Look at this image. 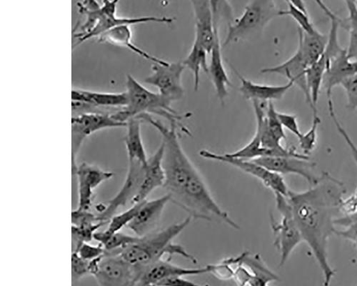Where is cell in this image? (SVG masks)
<instances>
[{
	"mask_svg": "<svg viewBox=\"0 0 357 286\" xmlns=\"http://www.w3.org/2000/svg\"><path fill=\"white\" fill-rule=\"evenodd\" d=\"M346 189L329 173H322L318 182L307 190H289L288 202L303 241L311 249L324 275V285L330 286L335 271L328 261V242L335 234V221L340 211Z\"/></svg>",
	"mask_w": 357,
	"mask_h": 286,
	"instance_id": "1",
	"label": "cell"
},
{
	"mask_svg": "<svg viewBox=\"0 0 357 286\" xmlns=\"http://www.w3.org/2000/svg\"><path fill=\"white\" fill-rule=\"evenodd\" d=\"M190 216L183 221L174 223L157 231L150 235L138 238L133 244L124 248L121 255L127 262L135 267L137 271L163 259L165 255L170 260L172 255H181L185 259L196 264L195 257L188 253L181 245L174 244L173 241L191 223Z\"/></svg>",
	"mask_w": 357,
	"mask_h": 286,
	"instance_id": "2",
	"label": "cell"
},
{
	"mask_svg": "<svg viewBox=\"0 0 357 286\" xmlns=\"http://www.w3.org/2000/svg\"><path fill=\"white\" fill-rule=\"evenodd\" d=\"M127 95L128 103L126 107L112 114V117L120 122L128 123L142 114H157L167 119L170 126L180 129L191 136L190 130L183 126L182 121L192 117V114H178L172 109V101L160 93H155L139 83L131 75H127Z\"/></svg>",
	"mask_w": 357,
	"mask_h": 286,
	"instance_id": "3",
	"label": "cell"
},
{
	"mask_svg": "<svg viewBox=\"0 0 357 286\" xmlns=\"http://www.w3.org/2000/svg\"><path fill=\"white\" fill-rule=\"evenodd\" d=\"M280 10L272 0L249 2L243 15L229 24L222 44L226 47L241 40H248L260 35L273 19L280 16Z\"/></svg>",
	"mask_w": 357,
	"mask_h": 286,
	"instance_id": "4",
	"label": "cell"
},
{
	"mask_svg": "<svg viewBox=\"0 0 357 286\" xmlns=\"http://www.w3.org/2000/svg\"><path fill=\"white\" fill-rule=\"evenodd\" d=\"M275 195L281 220L277 221L272 213L270 220L275 237L274 244L280 254V264L283 266L295 248L303 242V239L287 197L279 194Z\"/></svg>",
	"mask_w": 357,
	"mask_h": 286,
	"instance_id": "5",
	"label": "cell"
},
{
	"mask_svg": "<svg viewBox=\"0 0 357 286\" xmlns=\"http://www.w3.org/2000/svg\"><path fill=\"white\" fill-rule=\"evenodd\" d=\"M128 123L115 120L112 114L84 112L72 119V174L77 168V156L84 140L94 133L114 128H127Z\"/></svg>",
	"mask_w": 357,
	"mask_h": 286,
	"instance_id": "6",
	"label": "cell"
},
{
	"mask_svg": "<svg viewBox=\"0 0 357 286\" xmlns=\"http://www.w3.org/2000/svg\"><path fill=\"white\" fill-rule=\"evenodd\" d=\"M201 157L230 165L239 169L257 179L259 180L267 188L271 189L275 195L287 197L288 188L282 176L257 164L253 160H243L229 156L228 154L220 155L211 151L202 150L199 152Z\"/></svg>",
	"mask_w": 357,
	"mask_h": 286,
	"instance_id": "7",
	"label": "cell"
},
{
	"mask_svg": "<svg viewBox=\"0 0 357 286\" xmlns=\"http://www.w3.org/2000/svg\"><path fill=\"white\" fill-rule=\"evenodd\" d=\"M93 277L99 286H136L137 272L121 253H105Z\"/></svg>",
	"mask_w": 357,
	"mask_h": 286,
	"instance_id": "8",
	"label": "cell"
},
{
	"mask_svg": "<svg viewBox=\"0 0 357 286\" xmlns=\"http://www.w3.org/2000/svg\"><path fill=\"white\" fill-rule=\"evenodd\" d=\"M126 180L121 190L105 204V211L97 216L98 220L108 223L120 209L132 204L137 195L144 175L146 165L136 160L128 161Z\"/></svg>",
	"mask_w": 357,
	"mask_h": 286,
	"instance_id": "9",
	"label": "cell"
},
{
	"mask_svg": "<svg viewBox=\"0 0 357 286\" xmlns=\"http://www.w3.org/2000/svg\"><path fill=\"white\" fill-rule=\"evenodd\" d=\"M185 69L183 62L169 63L167 66L154 63L152 74L146 77L144 82L155 86L160 94L172 102L181 100L185 93L182 84Z\"/></svg>",
	"mask_w": 357,
	"mask_h": 286,
	"instance_id": "10",
	"label": "cell"
},
{
	"mask_svg": "<svg viewBox=\"0 0 357 286\" xmlns=\"http://www.w3.org/2000/svg\"><path fill=\"white\" fill-rule=\"evenodd\" d=\"M78 183V210L91 211L94 190L114 177L112 172L98 166L83 163L77 166L75 174Z\"/></svg>",
	"mask_w": 357,
	"mask_h": 286,
	"instance_id": "11",
	"label": "cell"
},
{
	"mask_svg": "<svg viewBox=\"0 0 357 286\" xmlns=\"http://www.w3.org/2000/svg\"><path fill=\"white\" fill-rule=\"evenodd\" d=\"M119 1H103L102 4V13L99 21L93 29L83 40V43L89 39L99 38L111 29L119 26L158 22L172 24L175 21L174 17H121L116 16L117 5Z\"/></svg>",
	"mask_w": 357,
	"mask_h": 286,
	"instance_id": "12",
	"label": "cell"
},
{
	"mask_svg": "<svg viewBox=\"0 0 357 286\" xmlns=\"http://www.w3.org/2000/svg\"><path fill=\"white\" fill-rule=\"evenodd\" d=\"M211 265L201 269H186L171 264L169 259H161L138 272L136 286H157L171 277L201 275L211 273Z\"/></svg>",
	"mask_w": 357,
	"mask_h": 286,
	"instance_id": "13",
	"label": "cell"
},
{
	"mask_svg": "<svg viewBox=\"0 0 357 286\" xmlns=\"http://www.w3.org/2000/svg\"><path fill=\"white\" fill-rule=\"evenodd\" d=\"M169 202L171 198L167 194L154 200H144L128 227L139 238L157 232L165 209Z\"/></svg>",
	"mask_w": 357,
	"mask_h": 286,
	"instance_id": "14",
	"label": "cell"
},
{
	"mask_svg": "<svg viewBox=\"0 0 357 286\" xmlns=\"http://www.w3.org/2000/svg\"><path fill=\"white\" fill-rule=\"evenodd\" d=\"M257 164L281 176L294 174L305 179L310 186H314L319 181L314 173L316 163L310 160L287 157H265L253 160Z\"/></svg>",
	"mask_w": 357,
	"mask_h": 286,
	"instance_id": "15",
	"label": "cell"
},
{
	"mask_svg": "<svg viewBox=\"0 0 357 286\" xmlns=\"http://www.w3.org/2000/svg\"><path fill=\"white\" fill-rule=\"evenodd\" d=\"M215 17V41L211 52V61L209 65V74L214 84L217 96L223 104L228 96V87L232 86L223 64L221 45L219 36V13L220 2L211 1Z\"/></svg>",
	"mask_w": 357,
	"mask_h": 286,
	"instance_id": "16",
	"label": "cell"
},
{
	"mask_svg": "<svg viewBox=\"0 0 357 286\" xmlns=\"http://www.w3.org/2000/svg\"><path fill=\"white\" fill-rule=\"evenodd\" d=\"M309 68L303 52L298 46L294 55L284 63L275 67L264 68L262 74H278L287 77L296 84L304 93L306 102L312 107V100L307 88L306 72Z\"/></svg>",
	"mask_w": 357,
	"mask_h": 286,
	"instance_id": "17",
	"label": "cell"
},
{
	"mask_svg": "<svg viewBox=\"0 0 357 286\" xmlns=\"http://www.w3.org/2000/svg\"><path fill=\"white\" fill-rule=\"evenodd\" d=\"M195 20V43L211 54L215 41V17L211 1L192 0Z\"/></svg>",
	"mask_w": 357,
	"mask_h": 286,
	"instance_id": "18",
	"label": "cell"
},
{
	"mask_svg": "<svg viewBox=\"0 0 357 286\" xmlns=\"http://www.w3.org/2000/svg\"><path fill=\"white\" fill-rule=\"evenodd\" d=\"M165 144L162 142L157 151L147 160L144 175L140 189L133 200L132 205L144 202L155 189L163 187L165 181V174L163 167Z\"/></svg>",
	"mask_w": 357,
	"mask_h": 286,
	"instance_id": "19",
	"label": "cell"
},
{
	"mask_svg": "<svg viewBox=\"0 0 357 286\" xmlns=\"http://www.w3.org/2000/svg\"><path fill=\"white\" fill-rule=\"evenodd\" d=\"M357 74V61L349 59L345 49L342 53L326 63L323 86L327 102L333 100V91L336 86Z\"/></svg>",
	"mask_w": 357,
	"mask_h": 286,
	"instance_id": "20",
	"label": "cell"
},
{
	"mask_svg": "<svg viewBox=\"0 0 357 286\" xmlns=\"http://www.w3.org/2000/svg\"><path fill=\"white\" fill-rule=\"evenodd\" d=\"M235 73L241 81L240 92L243 96L252 101L269 103L273 100H280L283 98L287 91L292 87L294 83L289 81L284 85H265L254 83L245 79L238 73Z\"/></svg>",
	"mask_w": 357,
	"mask_h": 286,
	"instance_id": "21",
	"label": "cell"
},
{
	"mask_svg": "<svg viewBox=\"0 0 357 286\" xmlns=\"http://www.w3.org/2000/svg\"><path fill=\"white\" fill-rule=\"evenodd\" d=\"M130 27L129 25H123L112 28L100 36L98 40L100 43L126 47L149 61L156 64L167 66L169 63L147 53L132 43V33Z\"/></svg>",
	"mask_w": 357,
	"mask_h": 286,
	"instance_id": "22",
	"label": "cell"
},
{
	"mask_svg": "<svg viewBox=\"0 0 357 286\" xmlns=\"http://www.w3.org/2000/svg\"><path fill=\"white\" fill-rule=\"evenodd\" d=\"M72 100L73 102L91 105L93 107H120L121 109L126 107L128 103L126 92L121 93H98L82 89L73 90Z\"/></svg>",
	"mask_w": 357,
	"mask_h": 286,
	"instance_id": "23",
	"label": "cell"
},
{
	"mask_svg": "<svg viewBox=\"0 0 357 286\" xmlns=\"http://www.w3.org/2000/svg\"><path fill=\"white\" fill-rule=\"evenodd\" d=\"M299 44L308 66L317 62L325 52L328 36L319 33L317 30L312 34L304 33L298 30Z\"/></svg>",
	"mask_w": 357,
	"mask_h": 286,
	"instance_id": "24",
	"label": "cell"
},
{
	"mask_svg": "<svg viewBox=\"0 0 357 286\" xmlns=\"http://www.w3.org/2000/svg\"><path fill=\"white\" fill-rule=\"evenodd\" d=\"M142 121L137 118L132 119L128 122V133L125 137V144L128 161L136 160L146 165L148 158L142 138Z\"/></svg>",
	"mask_w": 357,
	"mask_h": 286,
	"instance_id": "25",
	"label": "cell"
},
{
	"mask_svg": "<svg viewBox=\"0 0 357 286\" xmlns=\"http://www.w3.org/2000/svg\"><path fill=\"white\" fill-rule=\"evenodd\" d=\"M326 69V63L323 54L317 62L307 68L306 72L307 88L312 100L313 113H318L317 105L320 91L323 86Z\"/></svg>",
	"mask_w": 357,
	"mask_h": 286,
	"instance_id": "26",
	"label": "cell"
},
{
	"mask_svg": "<svg viewBox=\"0 0 357 286\" xmlns=\"http://www.w3.org/2000/svg\"><path fill=\"white\" fill-rule=\"evenodd\" d=\"M209 54L197 43L194 45L186 57L183 61L185 68L191 70L194 75L195 91L199 89L200 82V71L202 70L206 73H209V65L207 63V54Z\"/></svg>",
	"mask_w": 357,
	"mask_h": 286,
	"instance_id": "27",
	"label": "cell"
},
{
	"mask_svg": "<svg viewBox=\"0 0 357 286\" xmlns=\"http://www.w3.org/2000/svg\"><path fill=\"white\" fill-rule=\"evenodd\" d=\"M237 259L254 276L261 278L269 283L279 280L278 276L267 267L260 255L244 252L238 255Z\"/></svg>",
	"mask_w": 357,
	"mask_h": 286,
	"instance_id": "28",
	"label": "cell"
},
{
	"mask_svg": "<svg viewBox=\"0 0 357 286\" xmlns=\"http://www.w3.org/2000/svg\"><path fill=\"white\" fill-rule=\"evenodd\" d=\"M138 238L121 232L109 235L105 232H98L94 236V240L103 246L105 253H121L124 248L135 243Z\"/></svg>",
	"mask_w": 357,
	"mask_h": 286,
	"instance_id": "29",
	"label": "cell"
},
{
	"mask_svg": "<svg viewBox=\"0 0 357 286\" xmlns=\"http://www.w3.org/2000/svg\"><path fill=\"white\" fill-rule=\"evenodd\" d=\"M143 202L133 205L121 213L115 214L109 221L108 227L105 232L109 235L120 233L123 228L128 227L133 220Z\"/></svg>",
	"mask_w": 357,
	"mask_h": 286,
	"instance_id": "30",
	"label": "cell"
},
{
	"mask_svg": "<svg viewBox=\"0 0 357 286\" xmlns=\"http://www.w3.org/2000/svg\"><path fill=\"white\" fill-rule=\"evenodd\" d=\"M106 223L99 222L85 226H72V240L73 249L75 251L82 244L89 243L94 239L95 234Z\"/></svg>",
	"mask_w": 357,
	"mask_h": 286,
	"instance_id": "31",
	"label": "cell"
},
{
	"mask_svg": "<svg viewBox=\"0 0 357 286\" xmlns=\"http://www.w3.org/2000/svg\"><path fill=\"white\" fill-rule=\"evenodd\" d=\"M288 9L284 11H281L280 16H289L294 19L299 25V29L306 34H312L317 29L314 27L312 22L311 21L308 11L301 10L295 7L291 1L287 2Z\"/></svg>",
	"mask_w": 357,
	"mask_h": 286,
	"instance_id": "32",
	"label": "cell"
},
{
	"mask_svg": "<svg viewBox=\"0 0 357 286\" xmlns=\"http://www.w3.org/2000/svg\"><path fill=\"white\" fill-rule=\"evenodd\" d=\"M335 225L344 227V230L336 231L335 235L350 241L357 248V212L350 216L337 218L335 221Z\"/></svg>",
	"mask_w": 357,
	"mask_h": 286,
	"instance_id": "33",
	"label": "cell"
},
{
	"mask_svg": "<svg viewBox=\"0 0 357 286\" xmlns=\"http://www.w3.org/2000/svg\"><path fill=\"white\" fill-rule=\"evenodd\" d=\"M313 121L310 129L306 133H303L298 138L300 146L303 154L309 156L314 150L317 142V131L321 119L318 116V113H313Z\"/></svg>",
	"mask_w": 357,
	"mask_h": 286,
	"instance_id": "34",
	"label": "cell"
},
{
	"mask_svg": "<svg viewBox=\"0 0 357 286\" xmlns=\"http://www.w3.org/2000/svg\"><path fill=\"white\" fill-rule=\"evenodd\" d=\"M327 103H328L330 116L332 118L337 131L345 140L347 146L350 149L352 157L357 165V147L355 145V143L353 142L351 137L349 136V135L348 134V133L347 132V130L343 128V126L339 121V119L336 116L333 100L328 102Z\"/></svg>",
	"mask_w": 357,
	"mask_h": 286,
	"instance_id": "35",
	"label": "cell"
},
{
	"mask_svg": "<svg viewBox=\"0 0 357 286\" xmlns=\"http://www.w3.org/2000/svg\"><path fill=\"white\" fill-rule=\"evenodd\" d=\"M91 275V262H87L75 252L72 254V276L74 281H79L84 276Z\"/></svg>",
	"mask_w": 357,
	"mask_h": 286,
	"instance_id": "36",
	"label": "cell"
},
{
	"mask_svg": "<svg viewBox=\"0 0 357 286\" xmlns=\"http://www.w3.org/2000/svg\"><path fill=\"white\" fill-rule=\"evenodd\" d=\"M82 259L87 261L92 262L105 254V250L102 246L98 244V246L92 245L89 243H84L82 244L75 251Z\"/></svg>",
	"mask_w": 357,
	"mask_h": 286,
	"instance_id": "37",
	"label": "cell"
},
{
	"mask_svg": "<svg viewBox=\"0 0 357 286\" xmlns=\"http://www.w3.org/2000/svg\"><path fill=\"white\" fill-rule=\"evenodd\" d=\"M342 87L344 89L347 104V108L350 111L357 109V74L348 78L342 83Z\"/></svg>",
	"mask_w": 357,
	"mask_h": 286,
	"instance_id": "38",
	"label": "cell"
},
{
	"mask_svg": "<svg viewBox=\"0 0 357 286\" xmlns=\"http://www.w3.org/2000/svg\"><path fill=\"white\" fill-rule=\"evenodd\" d=\"M100 221L98 220L96 214L91 211L74 210L72 212V224L73 226H85L98 223Z\"/></svg>",
	"mask_w": 357,
	"mask_h": 286,
	"instance_id": "39",
	"label": "cell"
},
{
	"mask_svg": "<svg viewBox=\"0 0 357 286\" xmlns=\"http://www.w3.org/2000/svg\"><path fill=\"white\" fill-rule=\"evenodd\" d=\"M278 117L284 128L289 130L296 135L297 138H299L302 135L303 133L299 128L296 116H294V114L278 112Z\"/></svg>",
	"mask_w": 357,
	"mask_h": 286,
	"instance_id": "40",
	"label": "cell"
},
{
	"mask_svg": "<svg viewBox=\"0 0 357 286\" xmlns=\"http://www.w3.org/2000/svg\"><path fill=\"white\" fill-rule=\"evenodd\" d=\"M347 10L349 11L348 17L341 19L340 27H344L348 31L349 30L357 31V3L355 1H346Z\"/></svg>",
	"mask_w": 357,
	"mask_h": 286,
	"instance_id": "41",
	"label": "cell"
},
{
	"mask_svg": "<svg viewBox=\"0 0 357 286\" xmlns=\"http://www.w3.org/2000/svg\"><path fill=\"white\" fill-rule=\"evenodd\" d=\"M185 276H174L161 281L157 286H209L202 285L189 280Z\"/></svg>",
	"mask_w": 357,
	"mask_h": 286,
	"instance_id": "42",
	"label": "cell"
},
{
	"mask_svg": "<svg viewBox=\"0 0 357 286\" xmlns=\"http://www.w3.org/2000/svg\"><path fill=\"white\" fill-rule=\"evenodd\" d=\"M349 42L347 50L349 59L357 61V31L349 30Z\"/></svg>",
	"mask_w": 357,
	"mask_h": 286,
	"instance_id": "43",
	"label": "cell"
},
{
	"mask_svg": "<svg viewBox=\"0 0 357 286\" xmlns=\"http://www.w3.org/2000/svg\"><path fill=\"white\" fill-rule=\"evenodd\" d=\"M340 211L344 216H350L357 212V199L354 195L343 200L340 206Z\"/></svg>",
	"mask_w": 357,
	"mask_h": 286,
	"instance_id": "44",
	"label": "cell"
},
{
	"mask_svg": "<svg viewBox=\"0 0 357 286\" xmlns=\"http://www.w3.org/2000/svg\"><path fill=\"white\" fill-rule=\"evenodd\" d=\"M354 196H355V197H356V199H357V188H356V189L355 193H354Z\"/></svg>",
	"mask_w": 357,
	"mask_h": 286,
	"instance_id": "45",
	"label": "cell"
}]
</instances>
